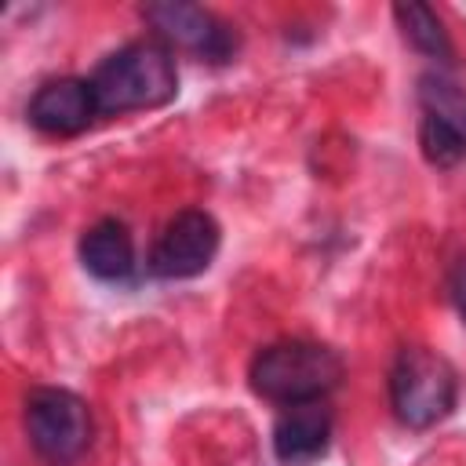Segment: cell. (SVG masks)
<instances>
[{"label": "cell", "instance_id": "2", "mask_svg": "<svg viewBox=\"0 0 466 466\" xmlns=\"http://www.w3.org/2000/svg\"><path fill=\"white\" fill-rule=\"evenodd\" d=\"M342 375H346L342 357L331 346L306 342V339L269 342L255 353V360L248 368L251 390L284 408L324 400L331 390H339Z\"/></svg>", "mask_w": 466, "mask_h": 466}, {"label": "cell", "instance_id": "3", "mask_svg": "<svg viewBox=\"0 0 466 466\" xmlns=\"http://www.w3.org/2000/svg\"><path fill=\"white\" fill-rule=\"evenodd\" d=\"M459 397L455 368L430 346H404L390 368V404L408 430H430L451 415Z\"/></svg>", "mask_w": 466, "mask_h": 466}, {"label": "cell", "instance_id": "5", "mask_svg": "<svg viewBox=\"0 0 466 466\" xmlns=\"http://www.w3.org/2000/svg\"><path fill=\"white\" fill-rule=\"evenodd\" d=\"M419 146L422 157L437 167L466 160V91L444 73L419 76Z\"/></svg>", "mask_w": 466, "mask_h": 466}, {"label": "cell", "instance_id": "1", "mask_svg": "<svg viewBox=\"0 0 466 466\" xmlns=\"http://www.w3.org/2000/svg\"><path fill=\"white\" fill-rule=\"evenodd\" d=\"M98 116H120L135 109H157L175 98V58L160 40H135L98 62L87 76Z\"/></svg>", "mask_w": 466, "mask_h": 466}, {"label": "cell", "instance_id": "10", "mask_svg": "<svg viewBox=\"0 0 466 466\" xmlns=\"http://www.w3.org/2000/svg\"><path fill=\"white\" fill-rule=\"evenodd\" d=\"M80 262L91 277L116 284L135 273V240L120 218H98L80 237Z\"/></svg>", "mask_w": 466, "mask_h": 466}, {"label": "cell", "instance_id": "12", "mask_svg": "<svg viewBox=\"0 0 466 466\" xmlns=\"http://www.w3.org/2000/svg\"><path fill=\"white\" fill-rule=\"evenodd\" d=\"M448 291H451V302H455V309H459V317L466 324V258L455 262V269L448 277Z\"/></svg>", "mask_w": 466, "mask_h": 466}, {"label": "cell", "instance_id": "11", "mask_svg": "<svg viewBox=\"0 0 466 466\" xmlns=\"http://www.w3.org/2000/svg\"><path fill=\"white\" fill-rule=\"evenodd\" d=\"M393 18H397L404 40H408L415 51H422V55H430V58H437V62H448V58H451L448 29H444L441 18L433 15V7H426V4H419V0H408V4H397V7H393Z\"/></svg>", "mask_w": 466, "mask_h": 466}, {"label": "cell", "instance_id": "9", "mask_svg": "<svg viewBox=\"0 0 466 466\" xmlns=\"http://www.w3.org/2000/svg\"><path fill=\"white\" fill-rule=\"evenodd\" d=\"M331 444V411L320 400L288 404L273 422V455L288 466L313 462Z\"/></svg>", "mask_w": 466, "mask_h": 466}, {"label": "cell", "instance_id": "7", "mask_svg": "<svg viewBox=\"0 0 466 466\" xmlns=\"http://www.w3.org/2000/svg\"><path fill=\"white\" fill-rule=\"evenodd\" d=\"M142 15L164 40H171L208 62H229L237 55V33L197 4H175V0L146 4Z\"/></svg>", "mask_w": 466, "mask_h": 466}, {"label": "cell", "instance_id": "8", "mask_svg": "<svg viewBox=\"0 0 466 466\" xmlns=\"http://www.w3.org/2000/svg\"><path fill=\"white\" fill-rule=\"evenodd\" d=\"M25 116L44 135H80L98 116V106H95L87 80L62 76V80H47L44 87H36Z\"/></svg>", "mask_w": 466, "mask_h": 466}, {"label": "cell", "instance_id": "6", "mask_svg": "<svg viewBox=\"0 0 466 466\" xmlns=\"http://www.w3.org/2000/svg\"><path fill=\"white\" fill-rule=\"evenodd\" d=\"M218 244H222L218 222L200 208H186L157 237V244L149 251V273L160 280L197 277L215 262Z\"/></svg>", "mask_w": 466, "mask_h": 466}, {"label": "cell", "instance_id": "4", "mask_svg": "<svg viewBox=\"0 0 466 466\" xmlns=\"http://www.w3.org/2000/svg\"><path fill=\"white\" fill-rule=\"evenodd\" d=\"M25 433L44 462L69 466L91 444V411L69 390L36 386L25 397Z\"/></svg>", "mask_w": 466, "mask_h": 466}]
</instances>
